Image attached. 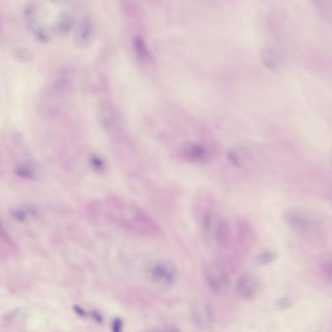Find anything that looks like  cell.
<instances>
[{"instance_id": "52a82bcc", "label": "cell", "mask_w": 332, "mask_h": 332, "mask_svg": "<svg viewBox=\"0 0 332 332\" xmlns=\"http://www.w3.org/2000/svg\"><path fill=\"white\" fill-rule=\"evenodd\" d=\"M277 258V254L273 251H266L257 256L256 262L259 266H264L270 264Z\"/></svg>"}, {"instance_id": "6da1fadb", "label": "cell", "mask_w": 332, "mask_h": 332, "mask_svg": "<svg viewBox=\"0 0 332 332\" xmlns=\"http://www.w3.org/2000/svg\"><path fill=\"white\" fill-rule=\"evenodd\" d=\"M284 221L291 230L310 241H322L321 225L316 219L306 211L289 209L284 212Z\"/></svg>"}, {"instance_id": "277c9868", "label": "cell", "mask_w": 332, "mask_h": 332, "mask_svg": "<svg viewBox=\"0 0 332 332\" xmlns=\"http://www.w3.org/2000/svg\"><path fill=\"white\" fill-rule=\"evenodd\" d=\"M184 155L191 162L201 163L207 158L206 149L198 144H188L184 148Z\"/></svg>"}, {"instance_id": "3957f363", "label": "cell", "mask_w": 332, "mask_h": 332, "mask_svg": "<svg viewBox=\"0 0 332 332\" xmlns=\"http://www.w3.org/2000/svg\"><path fill=\"white\" fill-rule=\"evenodd\" d=\"M151 277L162 284L172 283L175 278L176 269L174 265L169 262H158L150 268Z\"/></svg>"}, {"instance_id": "7a4b0ae2", "label": "cell", "mask_w": 332, "mask_h": 332, "mask_svg": "<svg viewBox=\"0 0 332 332\" xmlns=\"http://www.w3.org/2000/svg\"><path fill=\"white\" fill-rule=\"evenodd\" d=\"M22 15L27 28L36 40L41 43H46L50 40L48 31L42 19L40 7L36 3H27L23 9Z\"/></svg>"}, {"instance_id": "9c48e42d", "label": "cell", "mask_w": 332, "mask_h": 332, "mask_svg": "<svg viewBox=\"0 0 332 332\" xmlns=\"http://www.w3.org/2000/svg\"><path fill=\"white\" fill-rule=\"evenodd\" d=\"M12 216L15 220L18 221L23 222L26 220V214L22 210H16L11 212Z\"/></svg>"}, {"instance_id": "30bf717a", "label": "cell", "mask_w": 332, "mask_h": 332, "mask_svg": "<svg viewBox=\"0 0 332 332\" xmlns=\"http://www.w3.org/2000/svg\"><path fill=\"white\" fill-rule=\"evenodd\" d=\"M91 163L94 168L97 169V170H101L103 168V165H104L102 160L96 157L92 158Z\"/></svg>"}, {"instance_id": "8992f818", "label": "cell", "mask_w": 332, "mask_h": 332, "mask_svg": "<svg viewBox=\"0 0 332 332\" xmlns=\"http://www.w3.org/2000/svg\"><path fill=\"white\" fill-rule=\"evenodd\" d=\"M15 174L18 177L25 180H32L36 177V173L34 169L28 164H20L15 170Z\"/></svg>"}, {"instance_id": "5b68a950", "label": "cell", "mask_w": 332, "mask_h": 332, "mask_svg": "<svg viewBox=\"0 0 332 332\" xmlns=\"http://www.w3.org/2000/svg\"><path fill=\"white\" fill-rule=\"evenodd\" d=\"M237 288L241 296L245 298H251L254 296L256 291V280L251 276H244L239 280Z\"/></svg>"}, {"instance_id": "ba28073f", "label": "cell", "mask_w": 332, "mask_h": 332, "mask_svg": "<svg viewBox=\"0 0 332 332\" xmlns=\"http://www.w3.org/2000/svg\"><path fill=\"white\" fill-rule=\"evenodd\" d=\"M0 239L4 242L5 244L8 245L9 247H12V249H16V245L14 241L11 238L6 230L4 229L1 222H0Z\"/></svg>"}]
</instances>
